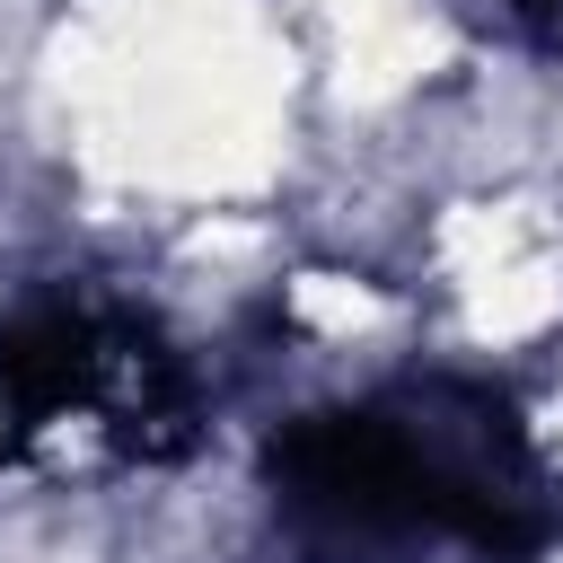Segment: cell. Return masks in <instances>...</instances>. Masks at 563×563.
<instances>
[{
  "mask_svg": "<svg viewBox=\"0 0 563 563\" xmlns=\"http://www.w3.org/2000/svg\"><path fill=\"white\" fill-rule=\"evenodd\" d=\"M299 563H528L563 528L554 466L493 378H396L264 440Z\"/></svg>",
  "mask_w": 563,
  "mask_h": 563,
  "instance_id": "1",
  "label": "cell"
},
{
  "mask_svg": "<svg viewBox=\"0 0 563 563\" xmlns=\"http://www.w3.org/2000/svg\"><path fill=\"white\" fill-rule=\"evenodd\" d=\"M185 352L106 299L18 308L0 325V457L26 466H167L194 449Z\"/></svg>",
  "mask_w": 563,
  "mask_h": 563,
  "instance_id": "2",
  "label": "cell"
},
{
  "mask_svg": "<svg viewBox=\"0 0 563 563\" xmlns=\"http://www.w3.org/2000/svg\"><path fill=\"white\" fill-rule=\"evenodd\" d=\"M501 18V35L537 44V53H563V0H484Z\"/></svg>",
  "mask_w": 563,
  "mask_h": 563,
  "instance_id": "3",
  "label": "cell"
}]
</instances>
